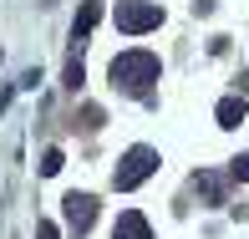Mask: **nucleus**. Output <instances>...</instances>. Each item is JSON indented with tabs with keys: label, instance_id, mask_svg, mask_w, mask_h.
<instances>
[{
	"label": "nucleus",
	"instance_id": "9",
	"mask_svg": "<svg viewBox=\"0 0 249 239\" xmlns=\"http://www.w3.org/2000/svg\"><path fill=\"white\" fill-rule=\"evenodd\" d=\"M61 163H66V158H61V147H51V153H41V173H61Z\"/></svg>",
	"mask_w": 249,
	"mask_h": 239
},
{
	"label": "nucleus",
	"instance_id": "5",
	"mask_svg": "<svg viewBox=\"0 0 249 239\" xmlns=\"http://www.w3.org/2000/svg\"><path fill=\"white\" fill-rule=\"evenodd\" d=\"M148 234H153V224L142 219L138 209H127V214L117 219V229H112V239H148Z\"/></svg>",
	"mask_w": 249,
	"mask_h": 239
},
{
	"label": "nucleus",
	"instance_id": "11",
	"mask_svg": "<svg viewBox=\"0 0 249 239\" xmlns=\"http://www.w3.org/2000/svg\"><path fill=\"white\" fill-rule=\"evenodd\" d=\"M82 128H87V132L102 128V107H87V112H82Z\"/></svg>",
	"mask_w": 249,
	"mask_h": 239
},
{
	"label": "nucleus",
	"instance_id": "1",
	"mask_svg": "<svg viewBox=\"0 0 249 239\" xmlns=\"http://www.w3.org/2000/svg\"><path fill=\"white\" fill-rule=\"evenodd\" d=\"M158 56L153 51H122V56H112V87H122V92H132V97H142L148 87L158 82Z\"/></svg>",
	"mask_w": 249,
	"mask_h": 239
},
{
	"label": "nucleus",
	"instance_id": "13",
	"mask_svg": "<svg viewBox=\"0 0 249 239\" xmlns=\"http://www.w3.org/2000/svg\"><path fill=\"white\" fill-rule=\"evenodd\" d=\"M234 178H249V153H244V158H234Z\"/></svg>",
	"mask_w": 249,
	"mask_h": 239
},
{
	"label": "nucleus",
	"instance_id": "4",
	"mask_svg": "<svg viewBox=\"0 0 249 239\" xmlns=\"http://www.w3.org/2000/svg\"><path fill=\"white\" fill-rule=\"evenodd\" d=\"M61 209H66V224H71L76 234H87V229H92V219H97V199H92V193H66Z\"/></svg>",
	"mask_w": 249,
	"mask_h": 239
},
{
	"label": "nucleus",
	"instance_id": "8",
	"mask_svg": "<svg viewBox=\"0 0 249 239\" xmlns=\"http://www.w3.org/2000/svg\"><path fill=\"white\" fill-rule=\"evenodd\" d=\"M194 184L203 188V199H213V203H219V199H224V184H219V173H198V178H194Z\"/></svg>",
	"mask_w": 249,
	"mask_h": 239
},
{
	"label": "nucleus",
	"instance_id": "12",
	"mask_svg": "<svg viewBox=\"0 0 249 239\" xmlns=\"http://www.w3.org/2000/svg\"><path fill=\"white\" fill-rule=\"evenodd\" d=\"M36 239H61V229L56 224H36Z\"/></svg>",
	"mask_w": 249,
	"mask_h": 239
},
{
	"label": "nucleus",
	"instance_id": "10",
	"mask_svg": "<svg viewBox=\"0 0 249 239\" xmlns=\"http://www.w3.org/2000/svg\"><path fill=\"white\" fill-rule=\"evenodd\" d=\"M87 82V72H82V61H71V66H66V87H71V92H76V87H82Z\"/></svg>",
	"mask_w": 249,
	"mask_h": 239
},
{
	"label": "nucleus",
	"instance_id": "3",
	"mask_svg": "<svg viewBox=\"0 0 249 239\" xmlns=\"http://www.w3.org/2000/svg\"><path fill=\"white\" fill-rule=\"evenodd\" d=\"M163 26V10L153 0H117V31L138 36V31H158Z\"/></svg>",
	"mask_w": 249,
	"mask_h": 239
},
{
	"label": "nucleus",
	"instance_id": "7",
	"mask_svg": "<svg viewBox=\"0 0 249 239\" xmlns=\"http://www.w3.org/2000/svg\"><path fill=\"white\" fill-rule=\"evenodd\" d=\"M244 122V97H224L219 102V128H239Z\"/></svg>",
	"mask_w": 249,
	"mask_h": 239
},
{
	"label": "nucleus",
	"instance_id": "6",
	"mask_svg": "<svg viewBox=\"0 0 249 239\" xmlns=\"http://www.w3.org/2000/svg\"><path fill=\"white\" fill-rule=\"evenodd\" d=\"M97 20H102V0H82V10H76V26H71V36H76V41H87Z\"/></svg>",
	"mask_w": 249,
	"mask_h": 239
},
{
	"label": "nucleus",
	"instance_id": "2",
	"mask_svg": "<svg viewBox=\"0 0 249 239\" xmlns=\"http://www.w3.org/2000/svg\"><path fill=\"white\" fill-rule=\"evenodd\" d=\"M153 173H158V153L153 147H127V158H122L117 173H112V188L127 193V188H138L142 178H153Z\"/></svg>",
	"mask_w": 249,
	"mask_h": 239
}]
</instances>
